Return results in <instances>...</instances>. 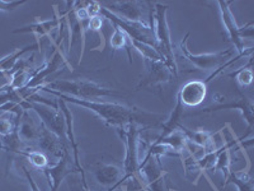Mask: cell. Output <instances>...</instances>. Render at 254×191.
I'll return each instance as SVG.
<instances>
[{"mask_svg":"<svg viewBox=\"0 0 254 191\" xmlns=\"http://www.w3.org/2000/svg\"><path fill=\"white\" fill-rule=\"evenodd\" d=\"M101 15L104 19L110 20L112 26L119 27L121 31H124L131 40L139 41V42L149 45V46L154 47L156 50V38L154 27L147 24L146 22H133V20L122 19V18L117 17L113 13L108 12L107 9H104L102 5Z\"/></svg>","mask_w":254,"mask_h":191,"instance_id":"4","label":"cell"},{"mask_svg":"<svg viewBox=\"0 0 254 191\" xmlns=\"http://www.w3.org/2000/svg\"><path fill=\"white\" fill-rule=\"evenodd\" d=\"M38 91H44V92L50 93V95L55 96L58 99H63L66 103L76 104L80 107L87 108L92 111L95 115L98 116L99 119L107 126L115 127L116 130H121L128 126L130 124L139 125L142 129H149L150 126H156L163 119L162 115L158 113L147 112V111L141 110L135 106H126L121 103H112V102H98V101H85V99H79L70 97V96L63 95L58 91L50 90L45 86L38 88Z\"/></svg>","mask_w":254,"mask_h":191,"instance_id":"1","label":"cell"},{"mask_svg":"<svg viewBox=\"0 0 254 191\" xmlns=\"http://www.w3.org/2000/svg\"><path fill=\"white\" fill-rule=\"evenodd\" d=\"M0 151H3V148H1V145H0Z\"/></svg>","mask_w":254,"mask_h":191,"instance_id":"29","label":"cell"},{"mask_svg":"<svg viewBox=\"0 0 254 191\" xmlns=\"http://www.w3.org/2000/svg\"><path fill=\"white\" fill-rule=\"evenodd\" d=\"M78 172L79 170L75 166V162H74L70 148L64 151L63 156L58 159V162L54 163V165H49L44 170L50 191H58L64 180L66 179L67 176L78 174Z\"/></svg>","mask_w":254,"mask_h":191,"instance_id":"8","label":"cell"},{"mask_svg":"<svg viewBox=\"0 0 254 191\" xmlns=\"http://www.w3.org/2000/svg\"><path fill=\"white\" fill-rule=\"evenodd\" d=\"M186 142H187L186 136L183 135L182 131L178 129V130L173 131V133L169 134V135L165 136V138H162V139H158V138H156V139H154L153 143H155V144L167 145V147L171 148L173 152L181 154V152L186 148Z\"/></svg>","mask_w":254,"mask_h":191,"instance_id":"21","label":"cell"},{"mask_svg":"<svg viewBox=\"0 0 254 191\" xmlns=\"http://www.w3.org/2000/svg\"><path fill=\"white\" fill-rule=\"evenodd\" d=\"M104 18L102 15H97V17H93L89 19V29L90 31L98 32V35L101 36L102 42H104V36L102 33V26H103Z\"/></svg>","mask_w":254,"mask_h":191,"instance_id":"26","label":"cell"},{"mask_svg":"<svg viewBox=\"0 0 254 191\" xmlns=\"http://www.w3.org/2000/svg\"><path fill=\"white\" fill-rule=\"evenodd\" d=\"M220 9V15H221L222 24L225 27L226 33H228L229 38L234 45L235 50H237L238 54H243L246 52V42H244V38H249L252 40L253 38V22H249L248 24H246L244 27H239L235 22L234 14L231 13L230 10V1H217Z\"/></svg>","mask_w":254,"mask_h":191,"instance_id":"5","label":"cell"},{"mask_svg":"<svg viewBox=\"0 0 254 191\" xmlns=\"http://www.w3.org/2000/svg\"><path fill=\"white\" fill-rule=\"evenodd\" d=\"M222 110H239L243 115V119H244V121L248 125L249 133H252V127H253L254 124L253 99L247 97V96H244L243 93H240V98L235 99V102H231V103L215 104V106H211V107H206L201 111H197V112H194V115H198V113H211Z\"/></svg>","mask_w":254,"mask_h":191,"instance_id":"13","label":"cell"},{"mask_svg":"<svg viewBox=\"0 0 254 191\" xmlns=\"http://www.w3.org/2000/svg\"><path fill=\"white\" fill-rule=\"evenodd\" d=\"M56 12V10H55ZM61 19H63V14H59L56 12V17L52 18V19L49 20H40L36 19L33 23L28 24V26L19 27V28L14 29L13 33H32L35 35L36 41H37V46L40 49V40L42 37H46L49 36L50 40L54 41V33L55 32H59V27H60Z\"/></svg>","mask_w":254,"mask_h":191,"instance_id":"11","label":"cell"},{"mask_svg":"<svg viewBox=\"0 0 254 191\" xmlns=\"http://www.w3.org/2000/svg\"><path fill=\"white\" fill-rule=\"evenodd\" d=\"M108 12L113 13L122 19L133 20V22H145V3L137 0H116V1H106L101 4Z\"/></svg>","mask_w":254,"mask_h":191,"instance_id":"10","label":"cell"},{"mask_svg":"<svg viewBox=\"0 0 254 191\" xmlns=\"http://www.w3.org/2000/svg\"><path fill=\"white\" fill-rule=\"evenodd\" d=\"M18 134H19V138L22 139V142L26 143L28 147H31V144L35 145V143L38 139V135H40V125L35 124V121L29 117L27 111H24L23 115H22Z\"/></svg>","mask_w":254,"mask_h":191,"instance_id":"16","label":"cell"},{"mask_svg":"<svg viewBox=\"0 0 254 191\" xmlns=\"http://www.w3.org/2000/svg\"><path fill=\"white\" fill-rule=\"evenodd\" d=\"M35 145L37 148V151L52 156L56 159L60 158L63 156L64 151L69 148L65 143L61 142L55 134L47 130L42 124H40V135H38V139L35 143Z\"/></svg>","mask_w":254,"mask_h":191,"instance_id":"15","label":"cell"},{"mask_svg":"<svg viewBox=\"0 0 254 191\" xmlns=\"http://www.w3.org/2000/svg\"><path fill=\"white\" fill-rule=\"evenodd\" d=\"M94 177L99 185L107 188L108 191H113L120 188V183L124 177V170L112 163H97L94 167Z\"/></svg>","mask_w":254,"mask_h":191,"instance_id":"14","label":"cell"},{"mask_svg":"<svg viewBox=\"0 0 254 191\" xmlns=\"http://www.w3.org/2000/svg\"><path fill=\"white\" fill-rule=\"evenodd\" d=\"M26 4V0H0V12L10 13Z\"/></svg>","mask_w":254,"mask_h":191,"instance_id":"25","label":"cell"},{"mask_svg":"<svg viewBox=\"0 0 254 191\" xmlns=\"http://www.w3.org/2000/svg\"><path fill=\"white\" fill-rule=\"evenodd\" d=\"M145 64H146L147 69L146 74L140 81V83L137 84L136 91H140L141 88H146V90H156L160 93L163 86L168 83L172 78H174L173 73L167 67V64L162 60H145Z\"/></svg>","mask_w":254,"mask_h":191,"instance_id":"9","label":"cell"},{"mask_svg":"<svg viewBox=\"0 0 254 191\" xmlns=\"http://www.w3.org/2000/svg\"><path fill=\"white\" fill-rule=\"evenodd\" d=\"M183 104L181 103V101L178 99L177 97V102H176V106H174L173 111L172 113L169 115L167 120L162 124V133L160 135L158 136V139H162V138H165L168 136L169 134H172L173 131L178 130L179 125H182V119H183V115H185V110H183Z\"/></svg>","mask_w":254,"mask_h":191,"instance_id":"17","label":"cell"},{"mask_svg":"<svg viewBox=\"0 0 254 191\" xmlns=\"http://www.w3.org/2000/svg\"><path fill=\"white\" fill-rule=\"evenodd\" d=\"M85 10H87L89 18L101 15V4H99L98 1H87Z\"/></svg>","mask_w":254,"mask_h":191,"instance_id":"27","label":"cell"},{"mask_svg":"<svg viewBox=\"0 0 254 191\" xmlns=\"http://www.w3.org/2000/svg\"><path fill=\"white\" fill-rule=\"evenodd\" d=\"M131 46H132L135 50H137V51L141 54L142 58H144L145 60H151V61L162 60L163 61L162 56L159 55V52L156 51L154 47L149 46V45H145V44H142V42H139V41L131 40Z\"/></svg>","mask_w":254,"mask_h":191,"instance_id":"24","label":"cell"},{"mask_svg":"<svg viewBox=\"0 0 254 191\" xmlns=\"http://www.w3.org/2000/svg\"><path fill=\"white\" fill-rule=\"evenodd\" d=\"M207 96V84L203 81H190L178 91V99L183 107H198Z\"/></svg>","mask_w":254,"mask_h":191,"instance_id":"12","label":"cell"},{"mask_svg":"<svg viewBox=\"0 0 254 191\" xmlns=\"http://www.w3.org/2000/svg\"><path fill=\"white\" fill-rule=\"evenodd\" d=\"M228 184H234L238 191H254L253 179L248 174V171H244V170L230 171L224 185H228Z\"/></svg>","mask_w":254,"mask_h":191,"instance_id":"19","label":"cell"},{"mask_svg":"<svg viewBox=\"0 0 254 191\" xmlns=\"http://www.w3.org/2000/svg\"><path fill=\"white\" fill-rule=\"evenodd\" d=\"M110 45L113 54H115V51H117V50H126L128 59H130V63L132 64V52H131L132 46H131V40L124 31H121V29L119 28V27L113 26V33L111 35Z\"/></svg>","mask_w":254,"mask_h":191,"instance_id":"18","label":"cell"},{"mask_svg":"<svg viewBox=\"0 0 254 191\" xmlns=\"http://www.w3.org/2000/svg\"><path fill=\"white\" fill-rule=\"evenodd\" d=\"M220 171L224 177V181L228 179L231 171V157H230V145L224 142V145L217 149V159L215 165L214 172Z\"/></svg>","mask_w":254,"mask_h":191,"instance_id":"20","label":"cell"},{"mask_svg":"<svg viewBox=\"0 0 254 191\" xmlns=\"http://www.w3.org/2000/svg\"><path fill=\"white\" fill-rule=\"evenodd\" d=\"M45 87L50 90L58 91L63 95L70 96L74 98L85 99V101H95L102 97H120V93L115 90L103 87L95 82L88 81V79H55L45 84Z\"/></svg>","mask_w":254,"mask_h":191,"instance_id":"2","label":"cell"},{"mask_svg":"<svg viewBox=\"0 0 254 191\" xmlns=\"http://www.w3.org/2000/svg\"><path fill=\"white\" fill-rule=\"evenodd\" d=\"M22 108L24 111L33 110L41 119V124L46 127L47 130L55 134L59 139L66 144V120L64 117L60 108H52L41 103H31V102H22Z\"/></svg>","mask_w":254,"mask_h":191,"instance_id":"6","label":"cell"},{"mask_svg":"<svg viewBox=\"0 0 254 191\" xmlns=\"http://www.w3.org/2000/svg\"><path fill=\"white\" fill-rule=\"evenodd\" d=\"M169 6L162 3H151V10H153V26L156 38V51L162 56L163 61L167 64V67L173 73L174 78L178 74V65H177L176 56L173 52V45H172L171 29L168 26L167 12Z\"/></svg>","mask_w":254,"mask_h":191,"instance_id":"3","label":"cell"},{"mask_svg":"<svg viewBox=\"0 0 254 191\" xmlns=\"http://www.w3.org/2000/svg\"><path fill=\"white\" fill-rule=\"evenodd\" d=\"M188 37H190V32H187L183 40L181 41L179 49H181V52H182L186 60L193 67V70H216L234 54V49H228L225 51L219 52H210V54H192L187 47Z\"/></svg>","mask_w":254,"mask_h":191,"instance_id":"7","label":"cell"},{"mask_svg":"<svg viewBox=\"0 0 254 191\" xmlns=\"http://www.w3.org/2000/svg\"><path fill=\"white\" fill-rule=\"evenodd\" d=\"M252 61L253 59L248 58V63L244 65V67L239 68V69L234 70L233 73H229L228 77H234L237 79L238 84H239L240 87H248L251 86L252 82H253V70H252Z\"/></svg>","mask_w":254,"mask_h":191,"instance_id":"23","label":"cell"},{"mask_svg":"<svg viewBox=\"0 0 254 191\" xmlns=\"http://www.w3.org/2000/svg\"><path fill=\"white\" fill-rule=\"evenodd\" d=\"M18 156L24 157L31 163L32 167L36 168V170H41V171H44L45 168L50 165L46 154L37 151V149H33V148H28L27 151H22Z\"/></svg>","mask_w":254,"mask_h":191,"instance_id":"22","label":"cell"},{"mask_svg":"<svg viewBox=\"0 0 254 191\" xmlns=\"http://www.w3.org/2000/svg\"><path fill=\"white\" fill-rule=\"evenodd\" d=\"M22 168H23V172L27 177V181H28V185H29V189H31V191H41V189L38 188V185L36 184L35 179L32 177L31 172H29L26 167H23V166H22Z\"/></svg>","mask_w":254,"mask_h":191,"instance_id":"28","label":"cell"}]
</instances>
